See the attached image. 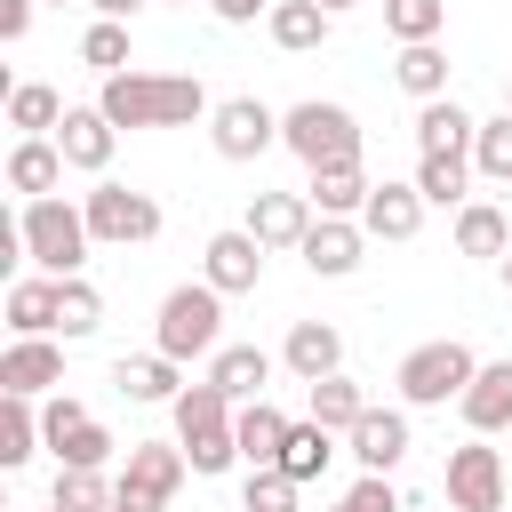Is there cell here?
<instances>
[{"label": "cell", "instance_id": "cell-1", "mask_svg": "<svg viewBox=\"0 0 512 512\" xmlns=\"http://www.w3.org/2000/svg\"><path fill=\"white\" fill-rule=\"evenodd\" d=\"M96 112H104L112 128H192V120L216 112V104H208V88H200L192 72H112V80L96 88Z\"/></svg>", "mask_w": 512, "mask_h": 512}, {"label": "cell", "instance_id": "cell-2", "mask_svg": "<svg viewBox=\"0 0 512 512\" xmlns=\"http://www.w3.org/2000/svg\"><path fill=\"white\" fill-rule=\"evenodd\" d=\"M168 408H176V448L192 456V472H232V464H240V400H224V392L200 376V384H184Z\"/></svg>", "mask_w": 512, "mask_h": 512}, {"label": "cell", "instance_id": "cell-3", "mask_svg": "<svg viewBox=\"0 0 512 512\" xmlns=\"http://www.w3.org/2000/svg\"><path fill=\"white\" fill-rule=\"evenodd\" d=\"M152 352H168L176 368L184 360H216L224 352V296L208 280H184L160 296V320H152Z\"/></svg>", "mask_w": 512, "mask_h": 512}, {"label": "cell", "instance_id": "cell-4", "mask_svg": "<svg viewBox=\"0 0 512 512\" xmlns=\"http://www.w3.org/2000/svg\"><path fill=\"white\" fill-rule=\"evenodd\" d=\"M16 232H24V256L40 264V280H80V264L96 248L88 208H72V200H24Z\"/></svg>", "mask_w": 512, "mask_h": 512}, {"label": "cell", "instance_id": "cell-5", "mask_svg": "<svg viewBox=\"0 0 512 512\" xmlns=\"http://www.w3.org/2000/svg\"><path fill=\"white\" fill-rule=\"evenodd\" d=\"M280 144L320 176V168H352L360 160V120L344 112V104H320V96H304V104H288L280 112Z\"/></svg>", "mask_w": 512, "mask_h": 512}, {"label": "cell", "instance_id": "cell-6", "mask_svg": "<svg viewBox=\"0 0 512 512\" xmlns=\"http://www.w3.org/2000/svg\"><path fill=\"white\" fill-rule=\"evenodd\" d=\"M480 376V360H472V344H456V336H440V344H416L408 360H400V400L408 408H448V400H464V384Z\"/></svg>", "mask_w": 512, "mask_h": 512}, {"label": "cell", "instance_id": "cell-7", "mask_svg": "<svg viewBox=\"0 0 512 512\" xmlns=\"http://www.w3.org/2000/svg\"><path fill=\"white\" fill-rule=\"evenodd\" d=\"M80 208H88V232H96V248H144V240H160V200H152V192L96 184Z\"/></svg>", "mask_w": 512, "mask_h": 512}, {"label": "cell", "instance_id": "cell-8", "mask_svg": "<svg viewBox=\"0 0 512 512\" xmlns=\"http://www.w3.org/2000/svg\"><path fill=\"white\" fill-rule=\"evenodd\" d=\"M40 432H48V448H56V472H104V464H112V432H104L72 392H56V400L40 408Z\"/></svg>", "mask_w": 512, "mask_h": 512}, {"label": "cell", "instance_id": "cell-9", "mask_svg": "<svg viewBox=\"0 0 512 512\" xmlns=\"http://www.w3.org/2000/svg\"><path fill=\"white\" fill-rule=\"evenodd\" d=\"M448 512H504V448H488L480 432L448 448Z\"/></svg>", "mask_w": 512, "mask_h": 512}, {"label": "cell", "instance_id": "cell-10", "mask_svg": "<svg viewBox=\"0 0 512 512\" xmlns=\"http://www.w3.org/2000/svg\"><path fill=\"white\" fill-rule=\"evenodd\" d=\"M184 472H192V456H184L176 440H136V448H128V464H120V496H136V504L168 512V504H176V488H184Z\"/></svg>", "mask_w": 512, "mask_h": 512}, {"label": "cell", "instance_id": "cell-11", "mask_svg": "<svg viewBox=\"0 0 512 512\" xmlns=\"http://www.w3.org/2000/svg\"><path fill=\"white\" fill-rule=\"evenodd\" d=\"M208 136H216L224 160H256V152L280 144V112H272L264 96H224V104L208 112Z\"/></svg>", "mask_w": 512, "mask_h": 512}, {"label": "cell", "instance_id": "cell-12", "mask_svg": "<svg viewBox=\"0 0 512 512\" xmlns=\"http://www.w3.org/2000/svg\"><path fill=\"white\" fill-rule=\"evenodd\" d=\"M240 232H256L264 256H272V248H304V240H312V200H304V192H256Z\"/></svg>", "mask_w": 512, "mask_h": 512}, {"label": "cell", "instance_id": "cell-13", "mask_svg": "<svg viewBox=\"0 0 512 512\" xmlns=\"http://www.w3.org/2000/svg\"><path fill=\"white\" fill-rule=\"evenodd\" d=\"M112 144H120V128H112L96 104H72V112H64V128H56L64 168H88V176H104V168H112Z\"/></svg>", "mask_w": 512, "mask_h": 512}, {"label": "cell", "instance_id": "cell-14", "mask_svg": "<svg viewBox=\"0 0 512 512\" xmlns=\"http://www.w3.org/2000/svg\"><path fill=\"white\" fill-rule=\"evenodd\" d=\"M200 280H208L216 296H248V288L264 280V248H256V232H216V240H208V264H200Z\"/></svg>", "mask_w": 512, "mask_h": 512}, {"label": "cell", "instance_id": "cell-15", "mask_svg": "<svg viewBox=\"0 0 512 512\" xmlns=\"http://www.w3.org/2000/svg\"><path fill=\"white\" fill-rule=\"evenodd\" d=\"M56 384H64V352H56L48 336H16V344L0 352V392L32 400V392H56Z\"/></svg>", "mask_w": 512, "mask_h": 512}, {"label": "cell", "instance_id": "cell-16", "mask_svg": "<svg viewBox=\"0 0 512 512\" xmlns=\"http://www.w3.org/2000/svg\"><path fill=\"white\" fill-rule=\"evenodd\" d=\"M472 136H480V120H472L456 96H432V104L416 112V144H424V160H472Z\"/></svg>", "mask_w": 512, "mask_h": 512}, {"label": "cell", "instance_id": "cell-17", "mask_svg": "<svg viewBox=\"0 0 512 512\" xmlns=\"http://www.w3.org/2000/svg\"><path fill=\"white\" fill-rule=\"evenodd\" d=\"M464 424L488 440V432H512V360H480V376L464 384Z\"/></svg>", "mask_w": 512, "mask_h": 512}, {"label": "cell", "instance_id": "cell-18", "mask_svg": "<svg viewBox=\"0 0 512 512\" xmlns=\"http://www.w3.org/2000/svg\"><path fill=\"white\" fill-rule=\"evenodd\" d=\"M360 248H368V232H360L352 216H320V224H312V240H304L296 256H304L320 280H344V272H360Z\"/></svg>", "mask_w": 512, "mask_h": 512}, {"label": "cell", "instance_id": "cell-19", "mask_svg": "<svg viewBox=\"0 0 512 512\" xmlns=\"http://www.w3.org/2000/svg\"><path fill=\"white\" fill-rule=\"evenodd\" d=\"M344 440H352L360 472H384V480H392V464L408 456V416H400V408H368V416H360Z\"/></svg>", "mask_w": 512, "mask_h": 512}, {"label": "cell", "instance_id": "cell-20", "mask_svg": "<svg viewBox=\"0 0 512 512\" xmlns=\"http://www.w3.org/2000/svg\"><path fill=\"white\" fill-rule=\"evenodd\" d=\"M416 224H424V192L416 184H376L368 208H360V232L368 240H416Z\"/></svg>", "mask_w": 512, "mask_h": 512}, {"label": "cell", "instance_id": "cell-21", "mask_svg": "<svg viewBox=\"0 0 512 512\" xmlns=\"http://www.w3.org/2000/svg\"><path fill=\"white\" fill-rule=\"evenodd\" d=\"M280 360H288L304 384H320V376H344V336H336L328 320H296V328H288V344H280Z\"/></svg>", "mask_w": 512, "mask_h": 512}, {"label": "cell", "instance_id": "cell-22", "mask_svg": "<svg viewBox=\"0 0 512 512\" xmlns=\"http://www.w3.org/2000/svg\"><path fill=\"white\" fill-rule=\"evenodd\" d=\"M56 184H64V152H56V136H24V144L8 152V192H24V200H56Z\"/></svg>", "mask_w": 512, "mask_h": 512}, {"label": "cell", "instance_id": "cell-23", "mask_svg": "<svg viewBox=\"0 0 512 512\" xmlns=\"http://www.w3.org/2000/svg\"><path fill=\"white\" fill-rule=\"evenodd\" d=\"M208 384H216L224 400H264V384H272V352H264V344H224V352L208 360Z\"/></svg>", "mask_w": 512, "mask_h": 512}, {"label": "cell", "instance_id": "cell-24", "mask_svg": "<svg viewBox=\"0 0 512 512\" xmlns=\"http://www.w3.org/2000/svg\"><path fill=\"white\" fill-rule=\"evenodd\" d=\"M280 448H288V416L272 400H240V464L248 472H272Z\"/></svg>", "mask_w": 512, "mask_h": 512}, {"label": "cell", "instance_id": "cell-25", "mask_svg": "<svg viewBox=\"0 0 512 512\" xmlns=\"http://www.w3.org/2000/svg\"><path fill=\"white\" fill-rule=\"evenodd\" d=\"M456 256H512V224H504V208L496 200H464L456 208Z\"/></svg>", "mask_w": 512, "mask_h": 512}, {"label": "cell", "instance_id": "cell-26", "mask_svg": "<svg viewBox=\"0 0 512 512\" xmlns=\"http://www.w3.org/2000/svg\"><path fill=\"white\" fill-rule=\"evenodd\" d=\"M328 24H336V16H328L320 0H272V16H264V32H272V40L288 48V56L320 48V40H328Z\"/></svg>", "mask_w": 512, "mask_h": 512}, {"label": "cell", "instance_id": "cell-27", "mask_svg": "<svg viewBox=\"0 0 512 512\" xmlns=\"http://www.w3.org/2000/svg\"><path fill=\"white\" fill-rule=\"evenodd\" d=\"M64 112H72V104H64L48 80H16V88H8V128H24V136H56Z\"/></svg>", "mask_w": 512, "mask_h": 512}, {"label": "cell", "instance_id": "cell-28", "mask_svg": "<svg viewBox=\"0 0 512 512\" xmlns=\"http://www.w3.org/2000/svg\"><path fill=\"white\" fill-rule=\"evenodd\" d=\"M56 312H64V280H16L8 288V328L16 336H48Z\"/></svg>", "mask_w": 512, "mask_h": 512}, {"label": "cell", "instance_id": "cell-29", "mask_svg": "<svg viewBox=\"0 0 512 512\" xmlns=\"http://www.w3.org/2000/svg\"><path fill=\"white\" fill-rule=\"evenodd\" d=\"M368 192H376V184H368V176H360V160H352V168H320L304 200H312L320 216H360V208H368Z\"/></svg>", "mask_w": 512, "mask_h": 512}, {"label": "cell", "instance_id": "cell-30", "mask_svg": "<svg viewBox=\"0 0 512 512\" xmlns=\"http://www.w3.org/2000/svg\"><path fill=\"white\" fill-rule=\"evenodd\" d=\"M328 456H336V432L328 424H288V448H280V472L304 488V480H320L328 472Z\"/></svg>", "mask_w": 512, "mask_h": 512}, {"label": "cell", "instance_id": "cell-31", "mask_svg": "<svg viewBox=\"0 0 512 512\" xmlns=\"http://www.w3.org/2000/svg\"><path fill=\"white\" fill-rule=\"evenodd\" d=\"M392 80L416 96V104H432V96H448V56H440V40H424V48H400V64H392Z\"/></svg>", "mask_w": 512, "mask_h": 512}, {"label": "cell", "instance_id": "cell-32", "mask_svg": "<svg viewBox=\"0 0 512 512\" xmlns=\"http://www.w3.org/2000/svg\"><path fill=\"white\" fill-rule=\"evenodd\" d=\"M120 400H176V360L168 352H144V360H120L112 368Z\"/></svg>", "mask_w": 512, "mask_h": 512}, {"label": "cell", "instance_id": "cell-33", "mask_svg": "<svg viewBox=\"0 0 512 512\" xmlns=\"http://www.w3.org/2000/svg\"><path fill=\"white\" fill-rule=\"evenodd\" d=\"M368 416V392L352 384V376H320L312 384V424H328V432H352Z\"/></svg>", "mask_w": 512, "mask_h": 512}, {"label": "cell", "instance_id": "cell-34", "mask_svg": "<svg viewBox=\"0 0 512 512\" xmlns=\"http://www.w3.org/2000/svg\"><path fill=\"white\" fill-rule=\"evenodd\" d=\"M440 24H448V0H384V32H392L400 48L440 40Z\"/></svg>", "mask_w": 512, "mask_h": 512}, {"label": "cell", "instance_id": "cell-35", "mask_svg": "<svg viewBox=\"0 0 512 512\" xmlns=\"http://www.w3.org/2000/svg\"><path fill=\"white\" fill-rule=\"evenodd\" d=\"M40 440H48V432H40V408L8 392V408H0V464H8V472H16V464H32V448H40Z\"/></svg>", "mask_w": 512, "mask_h": 512}, {"label": "cell", "instance_id": "cell-36", "mask_svg": "<svg viewBox=\"0 0 512 512\" xmlns=\"http://www.w3.org/2000/svg\"><path fill=\"white\" fill-rule=\"evenodd\" d=\"M80 64H88V72H104V80H112V72H128V24L96 16V24L80 32Z\"/></svg>", "mask_w": 512, "mask_h": 512}, {"label": "cell", "instance_id": "cell-37", "mask_svg": "<svg viewBox=\"0 0 512 512\" xmlns=\"http://www.w3.org/2000/svg\"><path fill=\"white\" fill-rule=\"evenodd\" d=\"M464 184H472V160H416L424 208H464Z\"/></svg>", "mask_w": 512, "mask_h": 512}, {"label": "cell", "instance_id": "cell-38", "mask_svg": "<svg viewBox=\"0 0 512 512\" xmlns=\"http://www.w3.org/2000/svg\"><path fill=\"white\" fill-rule=\"evenodd\" d=\"M48 504H64V512H112L120 504V480H104V472H56V496Z\"/></svg>", "mask_w": 512, "mask_h": 512}, {"label": "cell", "instance_id": "cell-39", "mask_svg": "<svg viewBox=\"0 0 512 512\" xmlns=\"http://www.w3.org/2000/svg\"><path fill=\"white\" fill-rule=\"evenodd\" d=\"M472 168L496 176V184H512V112L480 120V136H472Z\"/></svg>", "mask_w": 512, "mask_h": 512}, {"label": "cell", "instance_id": "cell-40", "mask_svg": "<svg viewBox=\"0 0 512 512\" xmlns=\"http://www.w3.org/2000/svg\"><path fill=\"white\" fill-rule=\"evenodd\" d=\"M56 328H64V336H96V328H104V296H96L88 280H64V312H56Z\"/></svg>", "mask_w": 512, "mask_h": 512}, {"label": "cell", "instance_id": "cell-41", "mask_svg": "<svg viewBox=\"0 0 512 512\" xmlns=\"http://www.w3.org/2000/svg\"><path fill=\"white\" fill-rule=\"evenodd\" d=\"M240 504H248V512H296V480H288L280 464H272V472H248Z\"/></svg>", "mask_w": 512, "mask_h": 512}, {"label": "cell", "instance_id": "cell-42", "mask_svg": "<svg viewBox=\"0 0 512 512\" xmlns=\"http://www.w3.org/2000/svg\"><path fill=\"white\" fill-rule=\"evenodd\" d=\"M336 512H400V488H392L384 472H360V480L336 496Z\"/></svg>", "mask_w": 512, "mask_h": 512}, {"label": "cell", "instance_id": "cell-43", "mask_svg": "<svg viewBox=\"0 0 512 512\" xmlns=\"http://www.w3.org/2000/svg\"><path fill=\"white\" fill-rule=\"evenodd\" d=\"M32 32V0H0V40H24Z\"/></svg>", "mask_w": 512, "mask_h": 512}, {"label": "cell", "instance_id": "cell-44", "mask_svg": "<svg viewBox=\"0 0 512 512\" xmlns=\"http://www.w3.org/2000/svg\"><path fill=\"white\" fill-rule=\"evenodd\" d=\"M224 24H256V16H272V0H208Z\"/></svg>", "mask_w": 512, "mask_h": 512}, {"label": "cell", "instance_id": "cell-45", "mask_svg": "<svg viewBox=\"0 0 512 512\" xmlns=\"http://www.w3.org/2000/svg\"><path fill=\"white\" fill-rule=\"evenodd\" d=\"M88 8H96V16H112V24H128V16L144 8V0H88Z\"/></svg>", "mask_w": 512, "mask_h": 512}, {"label": "cell", "instance_id": "cell-46", "mask_svg": "<svg viewBox=\"0 0 512 512\" xmlns=\"http://www.w3.org/2000/svg\"><path fill=\"white\" fill-rule=\"evenodd\" d=\"M112 512H152V504H136V496H120V504H112Z\"/></svg>", "mask_w": 512, "mask_h": 512}, {"label": "cell", "instance_id": "cell-47", "mask_svg": "<svg viewBox=\"0 0 512 512\" xmlns=\"http://www.w3.org/2000/svg\"><path fill=\"white\" fill-rule=\"evenodd\" d=\"M320 8H328V16H336V8H352V0H320Z\"/></svg>", "mask_w": 512, "mask_h": 512}, {"label": "cell", "instance_id": "cell-48", "mask_svg": "<svg viewBox=\"0 0 512 512\" xmlns=\"http://www.w3.org/2000/svg\"><path fill=\"white\" fill-rule=\"evenodd\" d=\"M504 112H512V80H504Z\"/></svg>", "mask_w": 512, "mask_h": 512}, {"label": "cell", "instance_id": "cell-49", "mask_svg": "<svg viewBox=\"0 0 512 512\" xmlns=\"http://www.w3.org/2000/svg\"><path fill=\"white\" fill-rule=\"evenodd\" d=\"M504 288H512V256H504Z\"/></svg>", "mask_w": 512, "mask_h": 512}, {"label": "cell", "instance_id": "cell-50", "mask_svg": "<svg viewBox=\"0 0 512 512\" xmlns=\"http://www.w3.org/2000/svg\"><path fill=\"white\" fill-rule=\"evenodd\" d=\"M48 512H64V504H48Z\"/></svg>", "mask_w": 512, "mask_h": 512}, {"label": "cell", "instance_id": "cell-51", "mask_svg": "<svg viewBox=\"0 0 512 512\" xmlns=\"http://www.w3.org/2000/svg\"><path fill=\"white\" fill-rule=\"evenodd\" d=\"M56 8H64V0H56Z\"/></svg>", "mask_w": 512, "mask_h": 512}]
</instances>
